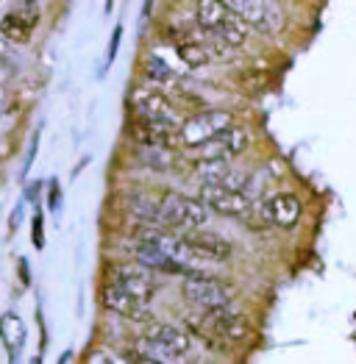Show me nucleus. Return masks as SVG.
Wrapping results in <instances>:
<instances>
[{"instance_id":"27","label":"nucleus","mask_w":356,"mask_h":364,"mask_svg":"<svg viewBox=\"0 0 356 364\" xmlns=\"http://www.w3.org/2000/svg\"><path fill=\"white\" fill-rule=\"evenodd\" d=\"M20 275H23V284H31V278H28V262H26V259H20Z\"/></svg>"},{"instance_id":"24","label":"nucleus","mask_w":356,"mask_h":364,"mask_svg":"<svg viewBox=\"0 0 356 364\" xmlns=\"http://www.w3.org/2000/svg\"><path fill=\"white\" fill-rule=\"evenodd\" d=\"M122 359H125L128 364H167V362H162V359H156V356L140 353V350H125V353H122Z\"/></svg>"},{"instance_id":"20","label":"nucleus","mask_w":356,"mask_h":364,"mask_svg":"<svg viewBox=\"0 0 356 364\" xmlns=\"http://www.w3.org/2000/svg\"><path fill=\"white\" fill-rule=\"evenodd\" d=\"M140 161L156 170V173H170L176 167V153L167 151V148H140Z\"/></svg>"},{"instance_id":"5","label":"nucleus","mask_w":356,"mask_h":364,"mask_svg":"<svg viewBox=\"0 0 356 364\" xmlns=\"http://www.w3.org/2000/svg\"><path fill=\"white\" fill-rule=\"evenodd\" d=\"M142 342L156 353V359L159 356L189 359L192 345H195V339L187 334L181 326H173V323H150L148 328L142 331Z\"/></svg>"},{"instance_id":"8","label":"nucleus","mask_w":356,"mask_h":364,"mask_svg":"<svg viewBox=\"0 0 356 364\" xmlns=\"http://www.w3.org/2000/svg\"><path fill=\"white\" fill-rule=\"evenodd\" d=\"M248 148H251V131L245 125L234 122L231 128L217 134L211 142L201 145L195 151V159L198 161H229L231 164V159H239L242 153H248Z\"/></svg>"},{"instance_id":"1","label":"nucleus","mask_w":356,"mask_h":364,"mask_svg":"<svg viewBox=\"0 0 356 364\" xmlns=\"http://www.w3.org/2000/svg\"><path fill=\"white\" fill-rule=\"evenodd\" d=\"M211 220V214L189 195H178L170 192L164 198H159V220L156 225L173 234H192L206 228V223Z\"/></svg>"},{"instance_id":"3","label":"nucleus","mask_w":356,"mask_h":364,"mask_svg":"<svg viewBox=\"0 0 356 364\" xmlns=\"http://www.w3.org/2000/svg\"><path fill=\"white\" fill-rule=\"evenodd\" d=\"M234 125L231 112L226 109H206V112H198L192 117H187L184 122H178V134H176V148L181 151H198L201 145L211 142L217 134H223L226 128Z\"/></svg>"},{"instance_id":"18","label":"nucleus","mask_w":356,"mask_h":364,"mask_svg":"<svg viewBox=\"0 0 356 364\" xmlns=\"http://www.w3.org/2000/svg\"><path fill=\"white\" fill-rule=\"evenodd\" d=\"M142 73H145V78H148L150 87H159V90L181 81L176 70H173L164 59H159V56H148V59L142 61Z\"/></svg>"},{"instance_id":"14","label":"nucleus","mask_w":356,"mask_h":364,"mask_svg":"<svg viewBox=\"0 0 356 364\" xmlns=\"http://www.w3.org/2000/svg\"><path fill=\"white\" fill-rule=\"evenodd\" d=\"M131 109L137 112V117H176V106L167 97V92L159 87H134L131 92Z\"/></svg>"},{"instance_id":"12","label":"nucleus","mask_w":356,"mask_h":364,"mask_svg":"<svg viewBox=\"0 0 356 364\" xmlns=\"http://www.w3.org/2000/svg\"><path fill=\"white\" fill-rule=\"evenodd\" d=\"M300 214H303V206H300V198L295 192H276L262 203V220L281 231L298 228Z\"/></svg>"},{"instance_id":"6","label":"nucleus","mask_w":356,"mask_h":364,"mask_svg":"<svg viewBox=\"0 0 356 364\" xmlns=\"http://www.w3.org/2000/svg\"><path fill=\"white\" fill-rule=\"evenodd\" d=\"M109 284L122 289V292H128V295H134L137 301H142V304L148 306L156 298V292H159L156 275L150 273V270H145V267H140V264H134V262H117V264H112L109 267Z\"/></svg>"},{"instance_id":"11","label":"nucleus","mask_w":356,"mask_h":364,"mask_svg":"<svg viewBox=\"0 0 356 364\" xmlns=\"http://www.w3.org/2000/svg\"><path fill=\"white\" fill-rule=\"evenodd\" d=\"M181 237L192 247V253H195V259L201 264H220V262H229L234 256V245L229 242L223 234H214L209 228L192 231V234H181Z\"/></svg>"},{"instance_id":"15","label":"nucleus","mask_w":356,"mask_h":364,"mask_svg":"<svg viewBox=\"0 0 356 364\" xmlns=\"http://www.w3.org/2000/svg\"><path fill=\"white\" fill-rule=\"evenodd\" d=\"M170 45L176 48V53L181 56V61L189 64L192 70H201V67H209V64H211L206 48L198 42V36H189V33H184V31H173V33H170Z\"/></svg>"},{"instance_id":"10","label":"nucleus","mask_w":356,"mask_h":364,"mask_svg":"<svg viewBox=\"0 0 356 364\" xmlns=\"http://www.w3.org/2000/svg\"><path fill=\"white\" fill-rule=\"evenodd\" d=\"M178 117H137L131 122V136L140 148H176Z\"/></svg>"},{"instance_id":"16","label":"nucleus","mask_w":356,"mask_h":364,"mask_svg":"<svg viewBox=\"0 0 356 364\" xmlns=\"http://www.w3.org/2000/svg\"><path fill=\"white\" fill-rule=\"evenodd\" d=\"M211 36H214L217 42H223V45H226V48L234 53V50H242V48L248 45V39H251V31L245 28V26L239 23V20L234 17V14H231V11H226V17L220 20V26L214 28V33H211Z\"/></svg>"},{"instance_id":"22","label":"nucleus","mask_w":356,"mask_h":364,"mask_svg":"<svg viewBox=\"0 0 356 364\" xmlns=\"http://www.w3.org/2000/svg\"><path fill=\"white\" fill-rule=\"evenodd\" d=\"M87 364H128L120 353L115 350H106V348H98L87 356Z\"/></svg>"},{"instance_id":"2","label":"nucleus","mask_w":356,"mask_h":364,"mask_svg":"<svg viewBox=\"0 0 356 364\" xmlns=\"http://www.w3.org/2000/svg\"><path fill=\"white\" fill-rule=\"evenodd\" d=\"M181 298L204 314L211 309L234 304L237 289L231 281H223L217 275H209L201 270V273H189L181 278Z\"/></svg>"},{"instance_id":"26","label":"nucleus","mask_w":356,"mask_h":364,"mask_svg":"<svg viewBox=\"0 0 356 364\" xmlns=\"http://www.w3.org/2000/svg\"><path fill=\"white\" fill-rule=\"evenodd\" d=\"M120 39H122V26H117V28H115V33H112V45H109V53H106V64H112V61H115V56H117Z\"/></svg>"},{"instance_id":"9","label":"nucleus","mask_w":356,"mask_h":364,"mask_svg":"<svg viewBox=\"0 0 356 364\" xmlns=\"http://www.w3.org/2000/svg\"><path fill=\"white\" fill-rule=\"evenodd\" d=\"M195 200L209 214H223V217H231V220H245L253 212V200L248 195L223 189V186H198Z\"/></svg>"},{"instance_id":"7","label":"nucleus","mask_w":356,"mask_h":364,"mask_svg":"<svg viewBox=\"0 0 356 364\" xmlns=\"http://www.w3.org/2000/svg\"><path fill=\"white\" fill-rule=\"evenodd\" d=\"M201 326H204L217 342H242L245 336L251 334L248 317H245L234 304L204 311V314H201Z\"/></svg>"},{"instance_id":"29","label":"nucleus","mask_w":356,"mask_h":364,"mask_svg":"<svg viewBox=\"0 0 356 364\" xmlns=\"http://www.w3.org/2000/svg\"><path fill=\"white\" fill-rule=\"evenodd\" d=\"M70 359H73V353H70V350H67V353H64V356H61V362H59V364H70Z\"/></svg>"},{"instance_id":"19","label":"nucleus","mask_w":356,"mask_h":364,"mask_svg":"<svg viewBox=\"0 0 356 364\" xmlns=\"http://www.w3.org/2000/svg\"><path fill=\"white\" fill-rule=\"evenodd\" d=\"M226 17V6L214 3V0H204L195 6V26L201 28V33H214V28L220 26V20Z\"/></svg>"},{"instance_id":"4","label":"nucleus","mask_w":356,"mask_h":364,"mask_svg":"<svg viewBox=\"0 0 356 364\" xmlns=\"http://www.w3.org/2000/svg\"><path fill=\"white\" fill-rule=\"evenodd\" d=\"M226 11H231L248 31H256L262 36H276L287 26V17L278 3H265V0H239V3H223Z\"/></svg>"},{"instance_id":"28","label":"nucleus","mask_w":356,"mask_h":364,"mask_svg":"<svg viewBox=\"0 0 356 364\" xmlns=\"http://www.w3.org/2000/svg\"><path fill=\"white\" fill-rule=\"evenodd\" d=\"M36 195H39V183H33L28 189V200H36Z\"/></svg>"},{"instance_id":"25","label":"nucleus","mask_w":356,"mask_h":364,"mask_svg":"<svg viewBox=\"0 0 356 364\" xmlns=\"http://www.w3.org/2000/svg\"><path fill=\"white\" fill-rule=\"evenodd\" d=\"M61 206V186L59 181H51V192H48V209H59Z\"/></svg>"},{"instance_id":"23","label":"nucleus","mask_w":356,"mask_h":364,"mask_svg":"<svg viewBox=\"0 0 356 364\" xmlns=\"http://www.w3.org/2000/svg\"><path fill=\"white\" fill-rule=\"evenodd\" d=\"M31 240H33V247H36V250L45 247V223H42V214H33V223H31Z\"/></svg>"},{"instance_id":"21","label":"nucleus","mask_w":356,"mask_h":364,"mask_svg":"<svg viewBox=\"0 0 356 364\" xmlns=\"http://www.w3.org/2000/svg\"><path fill=\"white\" fill-rule=\"evenodd\" d=\"M0 33L6 36V39H11V42H17V45H23V42H28L33 28H28L14 11H9L3 20H0Z\"/></svg>"},{"instance_id":"13","label":"nucleus","mask_w":356,"mask_h":364,"mask_svg":"<svg viewBox=\"0 0 356 364\" xmlns=\"http://www.w3.org/2000/svg\"><path fill=\"white\" fill-rule=\"evenodd\" d=\"M100 304H103V309H109L112 314L125 317V320H134V323H150L153 320V311L148 309V304L137 301L134 295L122 292V289L112 287V284H106L100 289Z\"/></svg>"},{"instance_id":"17","label":"nucleus","mask_w":356,"mask_h":364,"mask_svg":"<svg viewBox=\"0 0 356 364\" xmlns=\"http://www.w3.org/2000/svg\"><path fill=\"white\" fill-rule=\"evenodd\" d=\"M26 336H28V331H26V323L20 320V314L9 311V314L0 317V339H3V345H6L11 359H17V353L23 350Z\"/></svg>"}]
</instances>
